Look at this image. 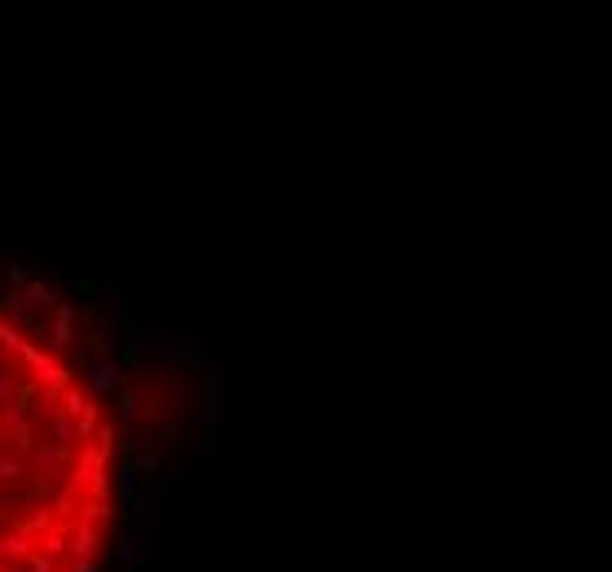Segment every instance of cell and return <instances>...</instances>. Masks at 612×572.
<instances>
[{"mask_svg":"<svg viewBox=\"0 0 612 572\" xmlns=\"http://www.w3.org/2000/svg\"><path fill=\"white\" fill-rule=\"evenodd\" d=\"M120 520V427L71 309L0 282V572H102Z\"/></svg>","mask_w":612,"mask_h":572,"instance_id":"1","label":"cell"}]
</instances>
